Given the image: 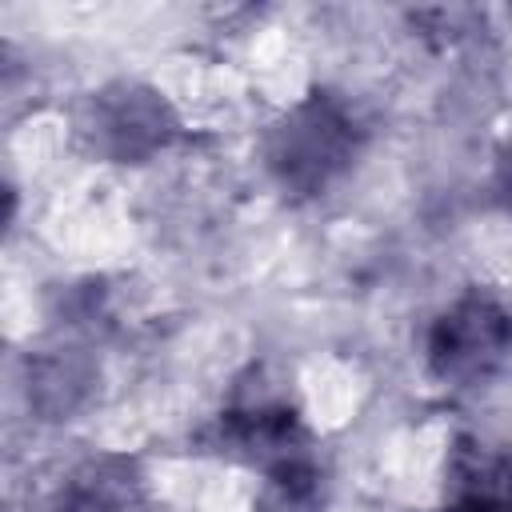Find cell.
I'll return each instance as SVG.
<instances>
[{
  "mask_svg": "<svg viewBox=\"0 0 512 512\" xmlns=\"http://www.w3.org/2000/svg\"><path fill=\"white\" fill-rule=\"evenodd\" d=\"M208 448L260 468L268 488L280 496V508H304L320 488V468L300 408L268 384H240L232 392L208 428Z\"/></svg>",
  "mask_w": 512,
  "mask_h": 512,
  "instance_id": "obj_1",
  "label": "cell"
},
{
  "mask_svg": "<svg viewBox=\"0 0 512 512\" xmlns=\"http://www.w3.org/2000/svg\"><path fill=\"white\" fill-rule=\"evenodd\" d=\"M440 512H512V452L460 444L448 468Z\"/></svg>",
  "mask_w": 512,
  "mask_h": 512,
  "instance_id": "obj_6",
  "label": "cell"
},
{
  "mask_svg": "<svg viewBox=\"0 0 512 512\" xmlns=\"http://www.w3.org/2000/svg\"><path fill=\"white\" fill-rule=\"evenodd\" d=\"M368 144L360 112L332 88H312L288 104L264 132V168L296 200L324 196L340 184Z\"/></svg>",
  "mask_w": 512,
  "mask_h": 512,
  "instance_id": "obj_2",
  "label": "cell"
},
{
  "mask_svg": "<svg viewBox=\"0 0 512 512\" xmlns=\"http://www.w3.org/2000/svg\"><path fill=\"white\" fill-rule=\"evenodd\" d=\"M76 132L96 160L148 164L180 136V116L160 88L144 80H112L84 100Z\"/></svg>",
  "mask_w": 512,
  "mask_h": 512,
  "instance_id": "obj_4",
  "label": "cell"
},
{
  "mask_svg": "<svg viewBox=\"0 0 512 512\" xmlns=\"http://www.w3.org/2000/svg\"><path fill=\"white\" fill-rule=\"evenodd\" d=\"M88 384H92V368L64 356V352H48L32 364V376H28V400L44 412V416H68L84 396H88Z\"/></svg>",
  "mask_w": 512,
  "mask_h": 512,
  "instance_id": "obj_7",
  "label": "cell"
},
{
  "mask_svg": "<svg viewBox=\"0 0 512 512\" xmlns=\"http://www.w3.org/2000/svg\"><path fill=\"white\" fill-rule=\"evenodd\" d=\"M488 196L496 208L512 212V140H504L492 156V172H488Z\"/></svg>",
  "mask_w": 512,
  "mask_h": 512,
  "instance_id": "obj_8",
  "label": "cell"
},
{
  "mask_svg": "<svg viewBox=\"0 0 512 512\" xmlns=\"http://www.w3.org/2000/svg\"><path fill=\"white\" fill-rule=\"evenodd\" d=\"M424 372L444 388H480L512 364V308L488 288H464L424 328Z\"/></svg>",
  "mask_w": 512,
  "mask_h": 512,
  "instance_id": "obj_3",
  "label": "cell"
},
{
  "mask_svg": "<svg viewBox=\"0 0 512 512\" xmlns=\"http://www.w3.org/2000/svg\"><path fill=\"white\" fill-rule=\"evenodd\" d=\"M52 512H152V496L132 456L100 452L68 472Z\"/></svg>",
  "mask_w": 512,
  "mask_h": 512,
  "instance_id": "obj_5",
  "label": "cell"
}]
</instances>
